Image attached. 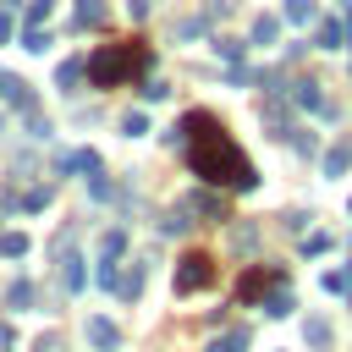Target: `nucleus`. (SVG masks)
<instances>
[{
    "label": "nucleus",
    "instance_id": "2eb2a0df",
    "mask_svg": "<svg viewBox=\"0 0 352 352\" xmlns=\"http://www.w3.org/2000/svg\"><path fill=\"white\" fill-rule=\"evenodd\" d=\"M209 352H248V330L236 324V330H226V336H214V341H209Z\"/></svg>",
    "mask_w": 352,
    "mask_h": 352
},
{
    "label": "nucleus",
    "instance_id": "a211bd4d",
    "mask_svg": "<svg viewBox=\"0 0 352 352\" xmlns=\"http://www.w3.org/2000/svg\"><path fill=\"white\" fill-rule=\"evenodd\" d=\"M187 209H204L209 220H226V198H214V192H198V198H187Z\"/></svg>",
    "mask_w": 352,
    "mask_h": 352
},
{
    "label": "nucleus",
    "instance_id": "6ab92c4d",
    "mask_svg": "<svg viewBox=\"0 0 352 352\" xmlns=\"http://www.w3.org/2000/svg\"><path fill=\"white\" fill-rule=\"evenodd\" d=\"M6 302H11V308H33V302H38V292H33V280H16V286L6 292Z\"/></svg>",
    "mask_w": 352,
    "mask_h": 352
},
{
    "label": "nucleus",
    "instance_id": "39448f33",
    "mask_svg": "<svg viewBox=\"0 0 352 352\" xmlns=\"http://www.w3.org/2000/svg\"><path fill=\"white\" fill-rule=\"evenodd\" d=\"M292 104H297V110H319V116H336V110L324 104V94H319V82H314V77L292 82Z\"/></svg>",
    "mask_w": 352,
    "mask_h": 352
},
{
    "label": "nucleus",
    "instance_id": "72a5a7b5",
    "mask_svg": "<svg viewBox=\"0 0 352 352\" xmlns=\"http://www.w3.org/2000/svg\"><path fill=\"white\" fill-rule=\"evenodd\" d=\"M341 44H352V6H346V16H341Z\"/></svg>",
    "mask_w": 352,
    "mask_h": 352
},
{
    "label": "nucleus",
    "instance_id": "cd10ccee",
    "mask_svg": "<svg viewBox=\"0 0 352 352\" xmlns=\"http://www.w3.org/2000/svg\"><path fill=\"white\" fill-rule=\"evenodd\" d=\"M121 248H126V231H104V242H99V253H116V258H121Z\"/></svg>",
    "mask_w": 352,
    "mask_h": 352
},
{
    "label": "nucleus",
    "instance_id": "4be33fe9",
    "mask_svg": "<svg viewBox=\"0 0 352 352\" xmlns=\"http://www.w3.org/2000/svg\"><path fill=\"white\" fill-rule=\"evenodd\" d=\"M214 50H220L226 66H242V38H214Z\"/></svg>",
    "mask_w": 352,
    "mask_h": 352
},
{
    "label": "nucleus",
    "instance_id": "ddd939ff",
    "mask_svg": "<svg viewBox=\"0 0 352 352\" xmlns=\"http://www.w3.org/2000/svg\"><path fill=\"white\" fill-rule=\"evenodd\" d=\"M314 16H319V6H314V0H286V22H292V28H308Z\"/></svg>",
    "mask_w": 352,
    "mask_h": 352
},
{
    "label": "nucleus",
    "instance_id": "b1692460",
    "mask_svg": "<svg viewBox=\"0 0 352 352\" xmlns=\"http://www.w3.org/2000/svg\"><path fill=\"white\" fill-rule=\"evenodd\" d=\"M22 209H28V214L50 209V187H28V192H22Z\"/></svg>",
    "mask_w": 352,
    "mask_h": 352
},
{
    "label": "nucleus",
    "instance_id": "f3484780",
    "mask_svg": "<svg viewBox=\"0 0 352 352\" xmlns=\"http://www.w3.org/2000/svg\"><path fill=\"white\" fill-rule=\"evenodd\" d=\"M82 77H88V60H60V72H55V82H60V88H77Z\"/></svg>",
    "mask_w": 352,
    "mask_h": 352
},
{
    "label": "nucleus",
    "instance_id": "1a4fd4ad",
    "mask_svg": "<svg viewBox=\"0 0 352 352\" xmlns=\"http://www.w3.org/2000/svg\"><path fill=\"white\" fill-rule=\"evenodd\" d=\"M60 286H66V292H82V286H88V270H82L77 253H60Z\"/></svg>",
    "mask_w": 352,
    "mask_h": 352
},
{
    "label": "nucleus",
    "instance_id": "412c9836",
    "mask_svg": "<svg viewBox=\"0 0 352 352\" xmlns=\"http://www.w3.org/2000/svg\"><path fill=\"white\" fill-rule=\"evenodd\" d=\"M16 33V0H0V44H11Z\"/></svg>",
    "mask_w": 352,
    "mask_h": 352
},
{
    "label": "nucleus",
    "instance_id": "f8f14e48",
    "mask_svg": "<svg viewBox=\"0 0 352 352\" xmlns=\"http://www.w3.org/2000/svg\"><path fill=\"white\" fill-rule=\"evenodd\" d=\"M346 170H352V143H336L324 154V176H346Z\"/></svg>",
    "mask_w": 352,
    "mask_h": 352
},
{
    "label": "nucleus",
    "instance_id": "393cba45",
    "mask_svg": "<svg viewBox=\"0 0 352 352\" xmlns=\"http://www.w3.org/2000/svg\"><path fill=\"white\" fill-rule=\"evenodd\" d=\"M0 253H6V258H22V253H28V236H22V231H6V236H0Z\"/></svg>",
    "mask_w": 352,
    "mask_h": 352
},
{
    "label": "nucleus",
    "instance_id": "f03ea898",
    "mask_svg": "<svg viewBox=\"0 0 352 352\" xmlns=\"http://www.w3.org/2000/svg\"><path fill=\"white\" fill-rule=\"evenodd\" d=\"M148 66H154L148 44H143V38H126V44H110V50L88 55V82H94V88H116V82H126V77H143Z\"/></svg>",
    "mask_w": 352,
    "mask_h": 352
},
{
    "label": "nucleus",
    "instance_id": "6e6552de",
    "mask_svg": "<svg viewBox=\"0 0 352 352\" xmlns=\"http://www.w3.org/2000/svg\"><path fill=\"white\" fill-rule=\"evenodd\" d=\"M88 346H99V352H116V346H121V330H116L110 319H88Z\"/></svg>",
    "mask_w": 352,
    "mask_h": 352
},
{
    "label": "nucleus",
    "instance_id": "2f4dec72",
    "mask_svg": "<svg viewBox=\"0 0 352 352\" xmlns=\"http://www.w3.org/2000/svg\"><path fill=\"white\" fill-rule=\"evenodd\" d=\"M292 143H297V154H314V148H319V138H314V132H297Z\"/></svg>",
    "mask_w": 352,
    "mask_h": 352
},
{
    "label": "nucleus",
    "instance_id": "a878e982",
    "mask_svg": "<svg viewBox=\"0 0 352 352\" xmlns=\"http://www.w3.org/2000/svg\"><path fill=\"white\" fill-rule=\"evenodd\" d=\"M319 50H341V22H319Z\"/></svg>",
    "mask_w": 352,
    "mask_h": 352
},
{
    "label": "nucleus",
    "instance_id": "bb28decb",
    "mask_svg": "<svg viewBox=\"0 0 352 352\" xmlns=\"http://www.w3.org/2000/svg\"><path fill=\"white\" fill-rule=\"evenodd\" d=\"M50 11H55V0H33V6H28V28H44Z\"/></svg>",
    "mask_w": 352,
    "mask_h": 352
},
{
    "label": "nucleus",
    "instance_id": "9d476101",
    "mask_svg": "<svg viewBox=\"0 0 352 352\" xmlns=\"http://www.w3.org/2000/svg\"><path fill=\"white\" fill-rule=\"evenodd\" d=\"M60 165H66V170H77V176H94V170H104V160H99L94 148H72Z\"/></svg>",
    "mask_w": 352,
    "mask_h": 352
},
{
    "label": "nucleus",
    "instance_id": "20e7f679",
    "mask_svg": "<svg viewBox=\"0 0 352 352\" xmlns=\"http://www.w3.org/2000/svg\"><path fill=\"white\" fill-rule=\"evenodd\" d=\"M275 280H286V275H280L275 264H270V270H248V275L236 280V297H242V302H253V297H264V292H270Z\"/></svg>",
    "mask_w": 352,
    "mask_h": 352
},
{
    "label": "nucleus",
    "instance_id": "7ed1b4c3",
    "mask_svg": "<svg viewBox=\"0 0 352 352\" xmlns=\"http://www.w3.org/2000/svg\"><path fill=\"white\" fill-rule=\"evenodd\" d=\"M209 280H214V258H209V253H187V258L176 264V292H182V297H187V292H204Z\"/></svg>",
    "mask_w": 352,
    "mask_h": 352
},
{
    "label": "nucleus",
    "instance_id": "9b49d317",
    "mask_svg": "<svg viewBox=\"0 0 352 352\" xmlns=\"http://www.w3.org/2000/svg\"><path fill=\"white\" fill-rule=\"evenodd\" d=\"M292 308H297V302H292V292H286V280H275V286L264 292V314H270V319H280V314H292Z\"/></svg>",
    "mask_w": 352,
    "mask_h": 352
},
{
    "label": "nucleus",
    "instance_id": "423d86ee",
    "mask_svg": "<svg viewBox=\"0 0 352 352\" xmlns=\"http://www.w3.org/2000/svg\"><path fill=\"white\" fill-rule=\"evenodd\" d=\"M0 99L16 104V110H33V88H28L16 72H0Z\"/></svg>",
    "mask_w": 352,
    "mask_h": 352
},
{
    "label": "nucleus",
    "instance_id": "aec40b11",
    "mask_svg": "<svg viewBox=\"0 0 352 352\" xmlns=\"http://www.w3.org/2000/svg\"><path fill=\"white\" fill-rule=\"evenodd\" d=\"M302 341H308L314 352H324V346H330V324H324V319H308V330H302Z\"/></svg>",
    "mask_w": 352,
    "mask_h": 352
},
{
    "label": "nucleus",
    "instance_id": "4468645a",
    "mask_svg": "<svg viewBox=\"0 0 352 352\" xmlns=\"http://www.w3.org/2000/svg\"><path fill=\"white\" fill-rule=\"evenodd\" d=\"M77 28H104V0H77Z\"/></svg>",
    "mask_w": 352,
    "mask_h": 352
},
{
    "label": "nucleus",
    "instance_id": "c9c22d12",
    "mask_svg": "<svg viewBox=\"0 0 352 352\" xmlns=\"http://www.w3.org/2000/svg\"><path fill=\"white\" fill-rule=\"evenodd\" d=\"M0 126H6V121H0Z\"/></svg>",
    "mask_w": 352,
    "mask_h": 352
},
{
    "label": "nucleus",
    "instance_id": "c756f323",
    "mask_svg": "<svg viewBox=\"0 0 352 352\" xmlns=\"http://www.w3.org/2000/svg\"><path fill=\"white\" fill-rule=\"evenodd\" d=\"M33 352H66V341H60V336H38V341H33Z\"/></svg>",
    "mask_w": 352,
    "mask_h": 352
},
{
    "label": "nucleus",
    "instance_id": "0eeeda50",
    "mask_svg": "<svg viewBox=\"0 0 352 352\" xmlns=\"http://www.w3.org/2000/svg\"><path fill=\"white\" fill-rule=\"evenodd\" d=\"M110 292H116L121 302H138V297H143V270H138V264H132V270H116Z\"/></svg>",
    "mask_w": 352,
    "mask_h": 352
},
{
    "label": "nucleus",
    "instance_id": "7c9ffc66",
    "mask_svg": "<svg viewBox=\"0 0 352 352\" xmlns=\"http://www.w3.org/2000/svg\"><path fill=\"white\" fill-rule=\"evenodd\" d=\"M165 94H170V88H165L160 77H148V82H143V99H165Z\"/></svg>",
    "mask_w": 352,
    "mask_h": 352
},
{
    "label": "nucleus",
    "instance_id": "c85d7f7f",
    "mask_svg": "<svg viewBox=\"0 0 352 352\" xmlns=\"http://www.w3.org/2000/svg\"><path fill=\"white\" fill-rule=\"evenodd\" d=\"M50 38H44V28H22V50H44Z\"/></svg>",
    "mask_w": 352,
    "mask_h": 352
},
{
    "label": "nucleus",
    "instance_id": "dca6fc26",
    "mask_svg": "<svg viewBox=\"0 0 352 352\" xmlns=\"http://www.w3.org/2000/svg\"><path fill=\"white\" fill-rule=\"evenodd\" d=\"M280 38V16H253V44H275Z\"/></svg>",
    "mask_w": 352,
    "mask_h": 352
},
{
    "label": "nucleus",
    "instance_id": "f704fd0d",
    "mask_svg": "<svg viewBox=\"0 0 352 352\" xmlns=\"http://www.w3.org/2000/svg\"><path fill=\"white\" fill-rule=\"evenodd\" d=\"M346 6H352V0H346Z\"/></svg>",
    "mask_w": 352,
    "mask_h": 352
},
{
    "label": "nucleus",
    "instance_id": "5701e85b",
    "mask_svg": "<svg viewBox=\"0 0 352 352\" xmlns=\"http://www.w3.org/2000/svg\"><path fill=\"white\" fill-rule=\"evenodd\" d=\"M121 132H126V138H143V132H148V116H143V110H126V116H121Z\"/></svg>",
    "mask_w": 352,
    "mask_h": 352
},
{
    "label": "nucleus",
    "instance_id": "473e14b6",
    "mask_svg": "<svg viewBox=\"0 0 352 352\" xmlns=\"http://www.w3.org/2000/svg\"><path fill=\"white\" fill-rule=\"evenodd\" d=\"M126 11H132V22H143L148 16V0H126Z\"/></svg>",
    "mask_w": 352,
    "mask_h": 352
},
{
    "label": "nucleus",
    "instance_id": "f257e3e1",
    "mask_svg": "<svg viewBox=\"0 0 352 352\" xmlns=\"http://www.w3.org/2000/svg\"><path fill=\"white\" fill-rule=\"evenodd\" d=\"M170 143H182L187 170H192L198 182H209V187H236V192H253V187H258L248 154L236 148V138H231L209 110H187L182 126L170 132Z\"/></svg>",
    "mask_w": 352,
    "mask_h": 352
}]
</instances>
